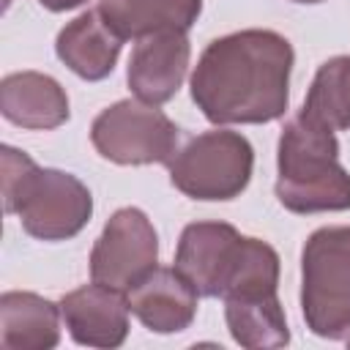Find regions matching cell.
Listing matches in <instances>:
<instances>
[{
  "label": "cell",
  "instance_id": "cell-1",
  "mask_svg": "<svg viewBox=\"0 0 350 350\" xmlns=\"http://www.w3.org/2000/svg\"><path fill=\"white\" fill-rule=\"evenodd\" d=\"M293 44L276 30H238L205 46L191 74V98L216 126L271 123L287 112Z\"/></svg>",
  "mask_w": 350,
  "mask_h": 350
},
{
  "label": "cell",
  "instance_id": "cell-2",
  "mask_svg": "<svg viewBox=\"0 0 350 350\" xmlns=\"http://www.w3.org/2000/svg\"><path fill=\"white\" fill-rule=\"evenodd\" d=\"M3 205L16 213L25 232L38 241H68L93 216L90 189L71 172L38 167L25 150L0 148Z\"/></svg>",
  "mask_w": 350,
  "mask_h": 350
},
{
  "label": "cell",
  "instance_id": "cell-3",
  "mask_svg": "<svg viewBox=\"0 0 350 350\" xmlns=\"http://www.w3.org/2000/svg\"><path fill=\"white\" fill-rule=\"evenodd\" d=\"M276 200L293 213L350 208V172L339 164L334 131L306 112L293 115L279 137Z\"/></svg>",
  "mask_w": 350,
  "mask_h": 350
},
{
  "label": "cell",
  "instance_id": "cell-4",
  "mask_svg": "<svg viewBox=\"0 0 350 350\" xmlns=\"http://www.w3.org/2000/svg\"><path fill=\"white\" fill-rule=\"evenodd\" d=\"M301 312L314 336H350V224L314 230L301 252Z\"/></svg>",
  "mask_w": 350,
  "mask_h": 350
},
{
  "label": "cell",
  "instance_id": "cell-5",
  "mask_svg": "<svg viewBox=\"0 0 350 350\" xmlns=\"http://www.w3.org/2000/svg\"><path fill=\"white\" fill-rule=\"evenodd\" d=\"M167 167L172 186L191 200H235L252 180L254 150L243 134L216 129L186 139Z\"/></svg>",
  "mask_w": 350,
  "mask_h": 350
},
{
  "label": "cell",
  "instance_id": "cell-6",
  "mask_svg": "<svg viewBox=\"0 0 350 350\" xmlns=\"http://www.w3.org/2000/svg\"><path fill=\"white\" fill-rule=\"evenodd\" d=\"M90 142L112 164H170L180 142V129L156 104L123 98L96 115Z\"/></svg>",
  "mask_w": 350,
  "mask_h": 350
},
{
  "label": "cell",
  "instance_id": "cell-7",
  "mask_svg": "<svg viewBox=\"0 0 350 350\" xmlns=\"http://www.w3.org/2000/svg\"><path fill=\"white\" fill-rule=\"evenodd\" d=\"M159 260V235L153 221L139 208H118L90 249V279L129 293L139 284Z\"/></svg>",
  "mask_w": 350,
  "mask_h": 350
},
{
  "label": "cell",
  "instance_id": "cell-8",
  "mask_svg": "<svg viewBox=\"0 0 350 350\" xmlns=\"http://www.w3.org/2000/svg\"><path fill=\"white\" fill-rule=\"evenodd\" d=\"M243 249V235L227 221L186 224L175 249V268L202 298H221Z\"/></svg>",
  "mask_w": 350,
  "mask_h": 350
},
{
  "label": "cell",
  "instance_id": "cell-9",
  "mask_svg": "<svg viewBox=\"0 0 350 350\" xmlns=\"http://www.w3.org/2000/svg\"><path fill=\"white\" fill-rule=\"evenodd\" d=\"M191 44L186 30H161L139 38L129 57L126 82L131 93L148 104H167L183 85Z\"/></svg>",
  "mask_w": 350,
  "mask_h": 350
},
{
  "label": "cell",
  "instance_id": "cell-10",
  "mask_svg": "<svg viewBox=\"0 0 350 350\" xmlns=\"http://www.w3.org/2000/svg\"><path fill=\"white\" fill-rule=\"evenodd\" d=\"M129 298L98 282L60 298V314L71 339L88 347H120L129 336Z\"/></svg>",
  "mask_w": 350,
  "mask_h": 350
},
{
  "label": "cell",
  "instance_id": "cell-11",
  "mask_svg": "<svg viewBox=\"0 0 350 350\" xmlns=\"http://www.w3.org/2000/svg\"><path fill=\"white\" fill-rule=\"evenodd\" d=\"M129 309L153 334H178L194 323L197 290L178 268L156 265L139 284L129 290Z\"/></svg>",
  "mask_w": 350,
  "mask_h": 350
},
{
  "label": "cell",
  "instance_id": "cell-12",
  "mask_svg": "<svg viewBox=\"0 0 350 350\" xmlns=\"http://www.w3.org/2000/svg\"><path fill=\"white\" fill-rule=\"evenodd\" d=\"M0 112L8 123L49 131L68 120V96L63 85L41 71H14L0 82Z\"/></svg>",
  "mask_w": 350,
  "mask_h": 350
},
{
  "label": "cell",
  "instance_id": "cell-13",
  "mask_svg": "<svg viewBox=\"0 0 350 350\" xmlns=\"http://www.w3.org/2000/svg\"><path fill=\"white\" fill-rule=\"evenodd\" d=\"M123 49V38L107 25V19L96 11H85L71 19L55 41L57 57L82 79L98 82L107 79L118 63Z\"/></svg>",
  "mask_w": 350,
  "mask_h": 350
},
{
  "label": "cell",
  "instance_id": "cell-14",
  "mask_svg": "<svg viewBox=\"0 0 350 350\" xmlns=\"http://www.w3.org/2000/svg\"><path fill=\"white\" fill-rule=\"evenodd\" d=\"M60 304L27 290L0 295V345L8 350H49L60 342Z\"/></svg>",
  "mask_w": 350,
  "mask_h": 350
},
{
  "label": "cell",
  "instance_id": "cell-15",
  "mask_svg": "<svg viewBox=\"0 0 350 350\" xmlns=\"http://www.w3.org/2000/svg\"><path fill=\"white\" fill-rule=\"evenodd\" d=\"M202 0H98V14L123 41H139L161 30H189Z\"/></svg>",
  "mask_w": 350,
  "mask_h": 350
},
{
  "label": "cell",
  "instance_id": "cell-16",
  "mask_svg": "<svg viewBox=\"0 0 350 350\" xmlns=\"http://www.w3.org/2000/svg\"><path fill=\"white\" fill-rule=\"evenodd\" d=\"M224 320L230 336L241 347L265 350V347H284L290 342L287 317L276 290L224 298Z\"/></svg>",
  "mask_w": 350,
  "mask_h": 350
},
{
  "label": "cell",
  "instance_id": "cell-17",
  "mask_svg": "<svg viewBox=\"0 0 350 350\" xmlns=\"http://www.w3.org/2000/svg\"><path fill=\"white\" fill-rule=\"evenodd\" d=\"M301 112L331 131L350 129V55H336L317 68Z\"/></svg>",
  "mask_w": 350,
  "mask_h": 350
},
{
  "label": "cell",
  "instance_id": "cell-18",
  "mask_svg": "<svg viewBox=\"0 0 350 350\" xmlns=\"http://www.w3.org/2000/svg\"><path fill=\"white\" fill-rule=\"evenodd\" d=\"M46 11H55V14H60V11H71V8H77V5H82V3H88V0H38Z\"/></svg>",
  "mask_w": 350,
  "mask_h": 350
},
{
  "label": "cell",
  "instance_id": "cell-19",
  "mask_svg": "<svg viewBox=\"0 0 350 350\" xmlns=\"http://www.w3.org/2000/svg\"><path fill=\"white\" fill-rule=\"evenodd\" d=\"M14 0H3V11H8V5H11Z\"/></svg>",
  "mask_w": 350,
  "mask_h": 350
},
{
  "label": "cell",
  "instance_id": "cell-20",
  "mask_svg": "<svg viewBox=\"0 0 350 350\" xmlns=\"http://www.w3.org/2000/svg\"><path fill=\"white\" fill-rule=\"evenodd\" d=\"M293 3H323V0H293Z\"/></svg>",
  "mask_w": 350,
  "mask_h": 350
},
{
  "label": "cell",
  "instance_id": "cell-21",
  "mask_svg": "<svg viewBox=\"0 0 350 350\" xmlns=\"http://www.w3.org/2000/svg\"><path fill=\"white\" fill-rule=\"evenodd\" d=\"M345 342H347V345H350V336H347V339H345Z\"/></svg>",
  "mask_w": 350,
  "mask_h": 350
}]
</instances>
